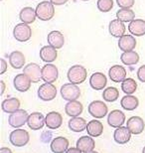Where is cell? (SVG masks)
Masks as SVG:
<instances>
[{"instance_id": "16", "label": "cell", "mask_w": 145, "mask_h": 153, "mask_svg": "<svg viewBox=\"0 0 145 153\" xmlns=\"http://www.w3.org/2000/svg\"><path fill=\"white\" fill-rule=\"evenodd\" d=\"M31 79L25 74H18L13 79V85L16 91L20 93H26L31 88Z\"/></svg>"}, {"instance_id": "12", "label": "cell", "mask_w": 145, "mask_h": 153, "mask_svg": "<svg viewBox=\"0 0 145 153\" xmlns=\"http://www.w3.org/2000/svg\"><path fill=\"white\" fill-rule=\"evenodd\" d=\"M107 85V78L100 72L94 73L89 78V85L94 91H103Z\"/></svg>"}, {"instance_id": "7", "label": "cell", "mask_w": 145, "mask_h": 153, "mask_svg": "<svg viewBox=\"0 0 145 153\" xmlns=\"http://www.w3.org/2000/svg\"><path fill=\"white\" fill-rule=\"evenodd\" d=\"M28 117H29V114L28 112L24 109H18L17 111L13 112L11 114L10 116L8 118V123L10 125L11 127L13 128H20L22 127L24 124L27 123L28 121Z\"/></svg>"}, {"instance_id": "2", "label": "cell", "mask_w": 145, "mask_h": 153, "mask_svg": "<svg viewBox=\"0 0 145 153\" xmlns=\"http://www.w3.org/2000/svg\"><path fill=\"white\" fill-rule=\"evenodd\" d=\"M67 76L70 82L74 85H81L87 79V69L81 65H74L69 69Z\"/></svg>"}, {"instance_id": "8", "label": "cell", "mask_w": 145, "mask_h": 153, "mask_svg": "<svg viewBox=\"0 0 145 153\" xmlns=\"http://www.w3.org/2000/svg\"><path fill=\"white\" fill-rule=\"evenodd\" d=\"M88 114H91L92 117H94L95 119H100L103 118L104 116L107 114V105L101 100H94L89 103L88 108Z\"/></svg>"}, {"instance_id": "21", "label": "cell", "mask_w": 145, "mask_h": 153, "mask_svg": "<svg viewBox=\"0 0 145 153\" xmlns=\"http://www.w3.org/2000/svg\"><path fill=\"white\" fill-rule=\"evenodd\" d=\"M47 42L49 45L54 48H56L57 50L58 49L63 48L65 45L64 34L60 31H57V30L51 31L47 36Z\"/></svg>"}, {"instance_id": "34", "label": "cell", "mask_w": 145, "mask_h": 153, "mask_svg": "<svg viewBox=\"0 0 145 153\" xmlns=\"http://www.w3.org/2000/svg\"><path fill=\"white\" fill-rule=\"evenodd\" d=\"M116 19L124 23H130L131 21L135 19V13L132 9L127 8H120L118 11L116 12Z\"/></svg>"}, {"instance_id": "27", "label": "cell", "mask_w": 145, "mask_h": 153, "mask_svg": "<svg viewBox=\"0 0 145 153\" xmlns=\"http://www.w3.org/2000/svg\"><path fill=\"white\" fill-rule=\"evenodd\" d=\"M84 111V106L83 103L79 100H72V102H68V103L65 105V111L66 114L71 116V117H77L82 114Z\"/></svg>"}, {"instance_id": "48", "label": "cell", "mask_w": 145, "mask_h": 153, "mask_svg": "<svg viewBox=\"0 0 145 153\" xmlns=\"http://www.w3.org/2000/svg\"><path fill=\"white\" fill-rule=\"evenodd\" d=\"M0 1H2V0H0Z\"/></svg>"}, {"instance_id": "9", "label": "cell", "mask_w": 145, "mask_h": 153, "mask_svg": "<svg viewBox=\"0 0 145 153\" xmlns=\"http://www.w3.org/2000/svg\"><path fill=\"white\" fill-rule=\"evenodd\" d=\"M23 74H25L32 82H38L42 79V68L36 63H30L23 69Z\"/></svg>"}, {"instance_id": "3", "label": "cell", "mask_w": 145, "mask_h": 153, "mask_svg": "<svg viewBox=\"0 0 145 153\" xmlns=\"http://www.w3.org/2000/svg\"><path fill=\"white\" fill-rule=\"evenodd\" d=\"M61 96L67 102L72 100H78L81 97V90L78 87V85H74L72 82H67L61 87Z\"/></svg>"}, {"instance_id": "1", "label": "cell", "mask_w": 145, "mask_h": 153, "mask_svg": "<svg viewBox=\"0 0 145 153\" xmlns=\"http://www.w3.org/2000/svg\"><path fill=\"white\" fill-rule=\"evenodd\" d=\"M35 9L37 18L41 21H50L55 16V5L48 0L41 1Z\"/></svg>"}, {"instance_id": "13", "label": "cell", "mask_w": 145, "mask_h": 153, "mask_svg": "<svg viewBox=\"0 0 145 153\" xmlns=\"http://www.w3.org/2000/svg\"><path fill=\"white\" fill-rule=\"evenodd\" d=\"M126 126L130 132L134 135H138V134L142 133L144 128H145V123L144 120L140 116H131L130 118L127 119V123Z\"/></svg>"}, {"instance_id": "5", "label": "cell", "mask_w": 145, "mask_h": 153, "mask_svg": "<svg viewBox=\"0 0 145 153\" xmlns=\"http://www.w3.org/2000/svg\"><path fill=\"white\" fill-rule=\"evenodd\" d=\"M13 37L18 42H27L32 37V29L28 24L21 22L14 27Z\"/></svg>"}, {"instance_id": "33", "label": "cell", "mask_w": 145, "mask_h": 153, "mask_svg": "<svg viewBox=\"0 0 145 153\" xmlns=\"http://www.w3.org/2000/svg\"><path fill=\"white\" fill-rule=\"evenodd\" d=\"M139 55L135 51H129V52H123L120 56V61L125 66H133L139 62Z\"/></svg>"}, {"instance_id": "47", "label": "cell", "mask_w": 145, "mask_h": 153, "mask_svg": "<svg viewBox=\"0 0 145 153\" xmlns=\"http://www.w3.org/2000/svg\"><path fill=\"white\" fill-rule=\"evenodd\" d=\"M81 1H89V0H81Z\"/></svg>"}, {"instance_id": "42", "label": "cell", "mask_w": 145, "mask_h": 153, "mask_svg": "<svg viewBox=\"0 0 145 153\" xmlns=\"http://www.w3.org/2000/svg\"><path fill=\"white\" fill-rule=\"evenodd\" d=\"M65 153H83V152L80 150L79 148H77V147H71V148L68 149V150Z\"/></svg>"}, {"instance_id": "43", "label": "cell", "mask_w": 145, "mask_h": 153, "mask_svg": "<svg viewBox=\"0 0 145 153\" xmlns=\"http://www.w3.org/2000/svg\"><path fill=\"white\" fill-rule=\"evenodd\" d=\"M0 85H1V91H0V96H2L4 94V91H5V82L3 81H0Z\"/></svg>"}, {"instance_id": "11", "label": "cell", "mask_w": 145, "mask_h": 153, "mask_svg": "<svg viewBox=\"0 0 145 153\" xmlns=\"http://www.w3.org/2000/svg\"><path fill=\"white\" fill-rule=\"evenodd\" d=\"M59 70L53 64H46L42 68V79L45 82L53 84L58 79Z\"/></svg>"}, {"instance_id": "4", "label": "cell", "mask_w": 145, "mask_h": 153, "mask_svg": "<svg viewBox=\"0 0 145 153\" xmlns=\"http://www.w3.org/2000/svg\"><path fill=\"white\" fill-rule=\"evenodd\" d=\"M9 140L10 143L15 147H23L25 146L30 140V135L28 131L25 129H21V128H17V129L13 130L9 135Z\"/></svg>"}, {"instance_id": "35", "label": "cell", "mask_w": 145, "mask_h": 153, "mask_svg": "<svg viewBox=\"0 0 145 153\" xmlns=\"http://www.w3.org/2000/svg\"><path fill=\"white\" fill-rule=\"evenodd\" d=\"M119 97V91L115 87H109L103 90V99L107 102H115V100H118Z\"/></svg>"}, {"instance_id": "18", "label": "cell", "mask_w": 145, "mask_h": 153, "mask_svg": "<svg viewBox=\"0 0 145 153\" xmlns=\"http://www.w3.org/2000/svg\"><path fill=\"white\" fill-rule=\"evenodd\" d=\"M126 70L124 67L115 65L109 70V76L113 82H122L126 79Z\"/></svg>"}, {"instance_id": "40", "label": "cell", "mask_w": 145, "mask_h": 153, "mask_svg": "<svg viewBox=\"0 0 145 153\" xmlns=\"http://www.w3.org/2000/svg\"><path fill=\"white\" fill-rule=\"evenodd\" d=\"M7 68H8L7 62L4 59H0V75L4 74L7 71Z\"/></svg>"}, {"instance_id": "38", "label": "cell", "mask_w": 145, "mask_h": 153, "mask_svg": "<svg viewBox=\"0 0 145 153\" xmlns=\"http://www.w3.org/2000/svg\"><path fill=\"white\" fill-rule=\"evenodd\" d=\"M116 3L120 8L131 9L135 4V0H116Z\"/></svg>"}, {"instance_id": "25", "label": "cell", "mask_w": 145, "mask_h": 153, "mask_svg": "<svg viewBox=\"0 0 145 153\" xmlns=\"http://www.w3.org/2000/svg\"><path fill=\"white\" fill-rule=\"evenodd\" d=\"M95 147V142L91 136H82L77 141V148H79L83 153L91 152Z\"/></svg>"}, {"instance_id": "32", "label": "cell", "mask_w": 145, "mask_h": 153, "mask_svg": "<svg viewBox=\"0 0 145 153\" xmlns=\"http://www.w3.org/2000/svg\"><path fill=\"white\" fill-rule=\"evenodd\" d=\"M69 128L73 132H83L85 129H87V121L85 118L77 116V117H72L69 120Z\"/></svg>"}, {"instance_id": "39", "label": "cell", "mask_w": 145, "mask_h": 153, "mask_svg": "<svg viewBox=\"0 0 145 153\" xmlns=\"http://www.w3.org/2000/svg\"><path fill=\"white\" fill-rule=\"evenodd\" d=\"M137 79L141 82H145V65H142L137 70Z\"/></svg>"}, {"instance_id": "6", "label": "cell", "mask_w": 145, "mask_h": 153, "mask_svg": "<svg viewBox=\"0 0 145 153\" xmlns=\"http://www.w3.org/2000/svg\"><path fill=\"white\" fill-rule=\"evenodd\" d=\"M57 97V88L53 84L44 82L38 88V97L43 102H51Z\"/></svg>"}, {"instance_id": "17", "label": "cell", "mask_w": 145, "mask_h": 153, "mask_svg": "<svg viewBox=\"0 0 145 153\" xmlns=\"http://www.w3.org/2000/svg\"><path fill=\"white\" fill-rule=\"evenodd\" d=\"M136 39L133 35H123L122 37L118 39V48L119 50L122 52H129L134 51L135 47H136Z\"/></svg>"}, {"instance_id": "44", "label": "cell", "mask_w": 145, "mask_h": 153, "mask_svg": "<svg viewBox=\"0 0 145 153\" xmlns=\"http://www.w3.org/2000/svg\"><path fill=\"white\" fill-rule=\"evenodd\" d=\"M0 153H12L11 149H9L7 147H2L0 149Z\"/></svg>"}, {"instance_id": "28", "label": "cell", "mask_w": 145, "mask_h": 153, "mask_svg": "<svg viewBox=\"0 0 145 153\" xmlns=\"http://www.w3.org/2000/svg\"><path fill=\"white\" fill-rule=\"evenodd\" d=\"M37 14H36V9H34L32 7H24L21 9L20 13H19V19L22 23L25 24H33L36 21Z\"/></svg>"}, {"instance_id": "36", "label": "cell", "mask_w": 145, "mask_h": 153, "mask_svg": "<svg viewBox=\"0 0 145 153\" xmlns=\"http://www.w3.org/2000/svg\"><path fill=\"white\" fill-rule=\"evenodd\" d=\"M121 90L125 94H133L137 90V82L131 78H126L121 82Z\"/></svg>"}, {"instance_id": "15", "label": "cell", "mask_w": 145, "mask_h": 153, "mask_svg": "<svg viewBox=\"0 0 145 153\" xmlns=\"http://www.w3.org/2000/svg\"><path fill=\"white\" fill-rule=\"evenodd\" d=\"M40 58L43 62L47 63V64H52L53 62L56 61V59L58 58V52L57 49L52 47L50 45L47 46H43L40 50Z\"/></svg>"}, {"instance_id": "29", "label": "cell", "mask_w": 145, "mask_h": 153, "mask_svg": "<svg viewBox=\"0 0 145 153\" xmlns=\"http://www.w3.org/2000/svg\"><path fill=\"white\" fill-rule=\"evenodd\" d=\"M20 100L16 97H10V99H6L2 102L1 108L2 111L6 114H13L20 109Z\"/></svg>"}, {"instance_id": "22", "label": "cell", "mask_w": 145, "mask_h": 153, "mask_svg": "<svg viewBox=\"0 0 145 153\" xmlns=\"http://www.w3.org/2000/svg\"><path fill=\"white\" fill-rule=\"evenodd\" d=\"M131 132L128 129L127 126H120L116 128L113 132V139L118 144H125V143L129 142L131 138Z\"/></svg>"}, {"instance_id": "19", "label": "cell", "mask_w": 145, "mask_h": 153, "mask_svg": "<svg viewBox=\"0 0 145 153\" xmlns=\"http://www.w3.org/2000/svg\"><path fill=\"white\" fill-rule=\"evenodd\" d=\"M107 122H109V126L118 128L122 126V124H124L125 114L119 109H115L109 112V116H107Z\"/></svg>"}, {"instance_id": "26", "label": "cell", "mask_w": 145, "mask_h": 153, "mask_svg": "<svg viewBox=\"0 0 145 153\" xmlns=\"http://www.w3.org/2000/svg\"><path fill=\"white\" fill-rule=\"evenodd\" d=\"M63 124V117L57 111H51L46 115V126L50 129H58Z\"/></svg>"}, {"instance_id": "14", "label": "cell", "mask_w": 145, "mask_h": 153, "mask_svg": "<svg viewBox=\"0 0 145 153\" xmlns=\"http://www.w3.org/2000/svg\"><path fill=\"white\" fill-rule=\"evenodd\" d=\"M126 27L124 22L118 19H113L109 24V34L115 38H120L123 35H125Z\"/></svg>"}, {"instance_id": "41", "label": "cell", "mask_w": 145, "mask_h": 153, "mask_svg": "<svg viewBox=\"0 0 145 153\" xmlns=\"http://www.w3.org/2000/svg\"><path fill=\"white\" fill-rule=\"evenodd\" d=\"M49 1H51L55 6H61V5H65L69 0H49Z\"/></svg>"}, {"instance_id": "37", "label": "cell", "mask_w": 145, "mask_h": 153, "mask_svg": "<svg viewBox=\"0 0 145 153\" xmlns=\"http://www.w3.org/2000/svg\"><path fill=\"white\" fill-rule=\"evenodd\" d=\"M97 7L103 13H107L113 8V0H97Z\"/></svg>"}, {"instance_id": "20", "label": "cell", "mask_w": 145, "mask_h": 153, "mask_svg": "<svg viewBox=\"0 0 145 153\" xmlns=\"http://www.w3.org/2000/svg\"><path fill=\"white\" fill-rule=\"evenodd\" d=\"M8 61L10 66L15 70H20L24 68L26 63V58L23 53L20 51H13L8 57Z\"/></svg>"}, {"instance_id": "45", "label": "cell", "mask_w": 145, "mask_h": 153, "mask_svg": "<svg viewBox=\"0 0 145 153\" xmlns=\"http://www.w3.org/2000/svg\"><path fill=\"white\" fill-rule=\"evenodd\" d=\"M88 153H98V152H97V151H94V150H92V151H91V152H88Z\"/></svg>"}, {"instance_id": "24", "label": "cell", "mask_w": 145, "mask_h": 153, "mask_svg": "<svg viewBox=\"0 0 145 153\" xmlns=\"http://www.w3.org/2000/svg\"><path fill=\"white\" fill-rule=\"evenodd\" d=\"M128 31L134 37H142L145 35V20L134 19L128 24Z\"/></svg>"}, {"instance_id": "46", "label": "cell", "mask_w": 145, "mask_h": 153, "mask_svg": "<svg viewBox=\"0 0 145 153\" xmlns=\"http://www.w3.org/2000/svg\"><path fill=\"white\" fill-rule=\"evenodd\" d=\"M142 153H145V146H144L143 149H142Z\"/></svg>"}, {"instance_id": "10", "label": "cell", "mask_w": 145, "mask_h": 153, "mask_svg": "<svg viewBox=\"0 0 145 153\" xmlns=\"http://www.w3.org/2000/svg\"><path fill=\"white\" fill-rule=\"evenodd\" d=\"M27 125L32 130L42 129L44 127V125H46V116H44L43 114L38 111L32 112L31 114H29Z\"/></svg>"}, {"instance_id": "31", "label": "cell", "mask_w": 145, "mask_h": 153, "mask_svg": "<svg viewBox=\"0 0 145 153\" xmlns=\"http://www.w3.org/2000/svg\"><path fill=\"white\" fill-rule=\"evenodd\" d=\"M87 132L91 137H98L103 132V124L97 119H92L88 122L87 125Z\"/></svg>"}, {"instance_id": "23", "label": "cell", "mask_w": 145, "mask_h": 153, "mask_svg": "<svg viewBox=\"0 0 145 153\" xmlns=\"http://www.w3.org/2000/svg\"><path fill=\"white\" fill-rule=\"evenodd\" d=\"M69 140L63 136H58L52 140L50 147L53 153H65L69 149Z\"/></svg>"}, {"instance_id": "30", "label": "cell", "mask_w": 145, "mask_h": 153, "mask_svg": "<svg viewBox=\"0 0 145 153\" xmlns=\"http://www.w3.org/2000/svg\"><path fill=\"white\" fill-rule=\"evenodd\" d=\"M120 105L125 111H134L139 105V100L136 97L132 96V94H126L120 100Z\"/></svg>"}]
</instances>
